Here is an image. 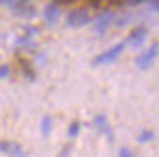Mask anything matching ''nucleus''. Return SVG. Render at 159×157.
<instances>
[{"label": "nucleus", "mask_w": 159, "mask_h": 157, "mask_svg": "<svg viewBox=\"0 0 159 157\" xmlns=\"http://www.w3.org/2000/svg\"><path fill=\"white\" fill-rule=\"evenodd\" d=\"M123 51H125V44L119 42V44L108 47L106 51H102L101 55H97V57L93 59V65H95V66H98V65H112V63H116L117 59L121 57Z\"/></svg>", "instance_id": "obj_1"}, {"label": "nucleus", "mask_w": 159, "mask_h": 157, "mask_svg": "<svg viewBox=\"0 0 159 157\" xmlns=\"http://www.w3.org/2000/svg\"><path fill=\"white\" fill-rule=\"evenodd\" d=\"M157 55H159V42H153L152 46H148L140 55L134 59V65L140 68V70H146V68H150L153 65V61L157 59Z\"/></svg>", "instance_id": "obj_2"}, {"label": "nucleus", "mask_w": 159, "mask_h": 157, "mask_svg": "<svg viewBox=\"0 0 159 157\" xmlns=\"http://www.w3.org/2000/svg\"><path fill=\"white\" fill-rule=\"evenodd\" d=\"M87 23H91V15L85 8H76L70 10L66 13V25L70 29H78V27H85Z\"/></svg>", "instance_id": "obj_3"}, {"label": "nucleus", "mask_w": 159, "mask_h": 157, "mask_svg": "<svg viewBox=\"0 0 159 157\" xmlns=\"http://www.w3.org/2000/svg\"><path fill=\"white\" fill-rule=\"evenodd\" d=\"M116 21V13L112 11V10H104V11H101L97 15V19H95V34H98V36H102L106 30H108V27L112 25Z\"/></svg>", "instance_id": "obj_4"}, {"label": "nucleus", "mask_w": 159, "mask_h": 157, "mask_svg": "<svg viewBox=\"0 0 159 157\" xmlns=\"http://www.w3.org/2000/svg\"><path fill=\"white\" fill-rule=\"evenodd\" d=\"M0 153L10 155V157H27L25 148L19 142H13V140H2L0 142Z\"/></svg>", "instance_id": "obj_5"}, {"label": "nucleus", "mask_w": 159, "mask_h": 157, "mask_svg": "<svg viewBox=\"0 0 159 157\" xmlns=\"http://www.w3.org/2000/svg\"><path fill=\"white\" fill-rule=\"evenodd\" d=\"M93 125H95V129L101 132L102 136H106L110 142L114 140V131H112L110 121H108V117H106L104 114H97V115L93 117Z\"/></svg>", "instance_id": "obj_6"}, {"label": "nucleus", "mask_w": 159, "mask_h": 157, "mask_svg": "<svg viewBox=\"0 0 159 157\" xmlns=\"http://www.w3.org/2000/svg\"><path fill=\"white\" fill-rule=\"evenodd\" d=\"M146 38H148V29H146V27H136V29H133V30L129 32L127 40H125L123 44H125V46L129 44L131 47H140V46L146 42Z\"/></svg>", "instance_id": "obj_7"}, {"label": "nucleus", "mask_w": 159, "mask_h": 157, "mask_svg": "<svg viewBox=\"0 0 159 157\" xmlns=\"http://www.w3.org/2000/svg\"><path fill=\"white\" fill-rule=\"evenodd\" d=\"M38 34H40V30H38L36 27H27V29H25V32H23V34L15 40V47H17V49H23V47L32 46L34 38H36Z\"/></svg>", "instance_id": "obj_8"}, {"label": "nucleus", "mask_w": 159, "mask_h": 157, "mask_svg": "<svg viewBox=\"0 0 159 157\" xmlns=\"http://www.w3.org/2000/svg\"><path fill=\"white\" fill-rule=\"evenodd\" d=\"M59 13H61V8H59V4H46L44 6V11H42V17H44V21L48 25H55L57 23V19H59Z\"/></svg>", "instance_id": "obj_9"}, {"label": "nucleus", "mask_w": 159, "mask_h": 157, "mask_svg": "<svg viewBox=\"0 0 159 157\" xmlns=\"http://www.w3.org/2000/svg\"><path fill=\"white\" fill-rule=\"evenodd\" d=\"M51 129H53V119H51V115H44L42 121H40V132H42L44 138H48V136L51 134Z\"/></svg>", "instance_id": "obj_10"}, {"label": "nucleus", "mask_w": 159, "mask_h": 157, "mask_svg": "<svg viewBox=\"0 0 159 157\" xmlns=\"http://www.w3.org/2000/svg\"><path fill=\"white\" fill-rule=\"evenodd\" d=\"M80 129H82V125H80V121H72L70 125H68V131H66V136L70 140H74V138H78V134H80Z\"/></svg>", "instance_id": "obj_11"}, {"label": "nucleus", "mask_w": 159, "mask_h": 157, "mask_svg": "<svg viewBox=\"0 0 159 157\" xmlns=\"http://www.w3.org/2000/svg\"><path fill=\"white\" fill-rule=\"evenodd\" d=\"M140 144H144V142H150V140H153V131H150V129H142L140 132H138V138H136Z\"/></svg>", "instance_id": "obj_12"}, {"label": "nucleus", "mask_w": 159, "mask_h": 157, "mask_svg": "<svg viewBox=\"0 0 159 157\" xmlns=\"http://www.w3.org/2000/svg\"><path fill=\"white\" fill-rule=\"evenodd\" d=\"M10 76V66L8 65H0V80H6Z\"/></svg>", "instance_id": "obj_13"}, {"label": "nucleus", "mask_w": 159, "mask_h": 157, "mask_svg": "<svg viewBox=\"0 0 159 157\" xmlns=\"http://www.w3.org/2000/svg\"><path fill=\"white\" fill-rule=\"evenodd\" d=\"M117 155H119V157H134V155H133V151H131L129 148H121Z\"/></svg>", "instance_id": "obj_14"}, {"label": "nucleus", "mask_w": 159, "mask_h": 157, "mask_svg": "<svg viewBox=\"0 0 159 157\" xmlns=\"http://www.w3.org/2000/svg\"><path fill=\"white\" fill-rule=\"evenodd\" d=\"M148 6H150V10H153V11H157V13H159V2H150Z\"/></svg>", "instance_id": "obj_15"}, {"label": "nucleus", "mask_w": 159, "mask_h": 157, "mask_svg": "<svg viewBox=\"0 0 159 157\" xmlns=\"http://www.w3.org/2000/svg\"><path fill=\"white\" fill-rule=\"evenodd\" d=\"M70 151H72V148H68V146H66V148L63 150V153H61V157H68V153H70Z\"/></svg>", "instance_id": "obj_16"}]
</instances>
